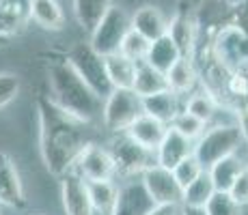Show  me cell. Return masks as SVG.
Segmentation results:
<instances>
[{
	"label": "cell",
	"mask_w": 248,
	"mask_h": 215,
	"mask_svg": "<svg viewBox=\"0 0 248 215\" xmlns=\"http://www.w3.org/2000/svg\"><path fill=\"white\" fill-rule=\"evenodd\" d=\"M216 192H218V189H216V185H214L212 176H209V172L205 170L192 185H188V187L184 189V202H181V207L205 209Z\"/></svg>",
	"instance_id": "4316f807"
},
{
	"label": "cell",
	"mask_w": 248,
	"mask_h": 215,
	"mask_svg": "<svg viewBox=\"0 0 248 215\" xmlns=\"http://www.w3.org/2000/svg\"><path fill=\"white\" fill-rule=\"evenodd\" d=\"M181 58H184V54H181V50L177 47V43H175L173 37L166 32L164 37L151 41L149 54H147L145 63H149L151 67H155V69L162 71V73H169V71L173 69V67L177 65Z\"/></svg>",
	"instance_id": "ac0fdd59"
},
{
	"label": "cell",
	"mask_w": 248,
	"mask_h": 215,
	"mask_svg": "<svg viewBox=\"0 0 248 215\" xmlns=\"http://www.w3.org/2000/svg\"><path fill=\"white\" fill-rule=\"evenodd\" d=\"M61 198H63L65 215H93L95 209L91 204L87 181L74 170L61 179Z\"/></svg>",
	"instance_id": "8fae6325"
},
{
	"label": "cell",
	"mask_w": 248,
	"mask_h": 215,
	"mask_svg": "<svg viewBox=\"0 0 248 215\" xmlns=\"http://www.w3.org/2000/svg\"><path fill=\"white\" fill-rule=\"evenodd\" d=\"M149 47H151V41L145 39L140 32H136L134 28H132L125 35V39H123L119 54H123L125 58L134 60V63H145L147 54H149Z\"/></svg>",
	"instance_id": "f546056e"
},
{
	"label": "cell",
	"mask_w": 248,
	"mask_h": 215,
	"mask_svg": "<svg viewBox=\"0 0 248 215\" xmlns=\"http://www.w3.org/2000/svg\"><path fill=\"white\" fill-rule=\"evenodd\" d=\"M237 125L242 129V138H244V146L248 149V110L240 108L237 110Z\"/></svg>",
	"instance_id": "8d00e7d4"
},
{
	"label": "cell",
	"mask_w": 248,
	"mask_h": 215,
	"mask_svg": "<svg viewBox=\"0 0 248 215\" xmlns=\"http://www.w3.org/2000/svg\"><path fill=\"white\" fill-rule=\"evenodd\" d=\"M132 28H134L136 32H140L145 39L155 41L169 32V22H166V17L162 15L160 9L140 7L136 11V15L132 17Z\"/></svg>",
	"instance_id": "ffe728a7"
},
{
	"label": "cell",
	"mask_w": 248,
	"mask_h": 215,
	"mask_svg": "<svg viewBox=\"0 0 248 215\" xmlns=\"http://www.w3.org/2000/svg\"><path fill=\"white\" fill-rule=\"evenodd\" d=\"M32 20L46 30H61L63 28V9L56 0H31Z\"/></svg>",
	"instance_id": "f1b7e54d"
},
{
	"label": "cell",
	"mask_w": 248,
	"mask_h": 215,
	"mask_svg": "<svg viewBox=\"0 0 248 215\" xmlns=\"http://www.w3.org/2000/svg\"><path fill=\"white\" fill-rule=\"evenodd\" d=\"M173 129H177V131L181 133V136H186L188 140L197 142L199 138L205 133V129H207V123H203L201 118L192 116L190 112H186V110H181V112L177 114V118L173 121V125H170Z\"/></svg>",
	"instance_id": "4dcf8cb0"
},
{
	"label": "cell",
	"mask_w": 248,
	"mask_h": 215,
	"mask_svg": "<svg viewBox=\"0 0 248 215\" xmlns=\"http://www.w3.org/2000/svg\"><path fill=\"white\" fill-rule=\"evenodd\" d=\"M108 151L112 153L117 172H121V174H142L151 166L158 164L155 151H149L142 144H138L134 138H130L125 131L117 133L112 138Z\"/></svg>",
	"instance_id": "52a82bcc"
},
{
	"label": "cell",
	"mask_w": 248,
	"mask_h": 215,
	"mask_svg": "<svg viewBox=\"0 0 248 215\" xmlns=\"http://www.w3.org/2000/svg\"><path fill=\"white\" fill-rule=\"evenodd\" d=\"M244 166H246V159H242L240 153H237V155H229L225 159L216 161L207 172H209V176H212L218 192H229L231 185L235 183L237 174L244 170Z\"/></svg>",
	"instance_id": "7402d4cb"
},
{
	"label": "cell",
	"mask_w": 248,
	"mask_h": 215,
	"mask_svg": "<svg viewBox=\"0 0 248 215\" xmlns=\"http://www.w3.org/2000/svg\"><path fill=\"white\" fill-rule=\"evenodd\" d=\"M155 207L154 198L147 194L142 181H132L119 189V198L110 215H147Z\"/></svg>",
	"instance_id": "4fadbf2b"
},
{
	"label": "cell",
	"mask_w": 248,
	"mask_h": 215,
	"mask_svg": "<svg viewBox=\"0 0 248 215\" xmlns=\"http://www.w3.org/2000/svg\"><path fill=\"white\" fill-rule=\"evenodd\" d=\"M246 166H248V157H246Z\"/></svg>",
	"instance_id": "ab89813d"
},
{
	"label": "cell",
	"mask_w": 248,
	"mask_h": 215,
	"mask_svg": "<svg viewBox=\"0 0 248 215\" xmlns=\"http://www.w3.org/2000/svg\"><path fill=\"white\" fill-rule=\"evenodd\" d=\"M229 194H231V198L235 200V202L240 204L242 209L248 207V166H244V170L237 174L235 183L231 185Z\"/></svg>",
	"instance_id": "e575fe53"
},
{
	"label": "cell",
	"mask_w": 248,
	"mask_h": 215,
	"mask_svg": "<svg viewBox=\"0 0 248 215\" xmlns=\"http://www.w3.org/2000/svg\"><path fill=\"white\" fill-rule=\"evenodd\" d=\"M20 78L16 73H0V108L11 103L20 95Z\"/></svg>",
	"instance_id": "836d02e7"
},
{
	"label": "cell",
	"mask_w": 248,
	"mask_h": 215,
	"mask_svg": "<svg viewBox=\"0 0 248 215\" xmlns=\"http://www.w3.org/2000/svg\"><path fill=\"white\" fill-rule=\"evenodd\" d=\"M0 202L11 209L26 207V198H24L17 168L11 157L4 155V153H0Z\"/></svg>",
	"instance_id": "5bb4252c"
},
{
	"label": "cell",
	"mask_w": 248,
	"mask_h": 215,
	"mask_svg": "<svg viewBox=\"0 0 248 215\" xmlns=\"http://www.w3.org/2000/svg\"><path fill=\"white\" fill-rule=\"evenodd\" d=\"M142 110V97L136 95L134 88H114L106 99H104V110H102V121L106 129L114 133L127 131L130 125L136 121Z\"/></svg>",
	"instance_id": "5b68a950"
},
{
	"label": "cell",
	"mask_w": 248,
	"mask_h": 215,
	"mask_svg": "<svg viewBox=\"0 0 248 215\" xmlns=\"http://www.w3.org/2000/svg\"><path fill=\"white\" fill-rule=\"evenodd\" d=\"M67 60L99 99H106L114 90L106 71V58L97 54L91 43H76L69 50Z\"/></svg>",
	"instance_id": "277c9868"
},
{
	"label": "cell",
	"mask_w": 248,
	"mask_h": 215,
	"mask_svg": "<svg viewBox=\"0 0 248 215\" xmlns=\"http://www.w3.org/2000/svg\"><path fill=\"white\" fill-rule=\"evenodd\" d=\"M147 215H181V204H155Z\"/></svg>",
	"instance_id": "d590c367"
},
{
	"label": "cell",
	"mask_w": 248,
	"mask_h": 215,
	"mask_svg": "<svg viewBox=\"0 0 248 215\" xmlns=\"http://www.w3.org/2000/svg\"><path fill=\"white\" fill-rule=\"evenodd\" d=\"M199 28V39L205 37L207 45H212V41L216 39V35H220L225 28L235 24V2L229 0H203L199 4L197 13H194Z\"/></svg>",
	"instance_id": "ba28073f"
},
{
	"label": "cell",
	"mask_w": 248,
	"mask_h": 215,
	"mask_svg": "<svg viewBox=\"0 0 248 215\" xmlns=\"http://www.w3.org/2000/svg\"><path fill=\"white\" fill-rule=\"evenodd\" d=\"M74 172L82 176L84 181H112V176L117 174V164L108 149L89 142L76 159Z\"/></svg>",
	"instance_id": "9c48e42d"
},
{
	"label": "cell",
	"mask_w": 248,
	"mask_h": 215,
	"mask_svg": "<svg viewBox=\"0 0 248 215\" xmlns=\"http://www.w3.org/2000/svg\"><path fill=\"white\" fill-rule=\"evenodd\" d=\"M106 71L112 82V88H134L138 63L125 58L123 54L106 56Z\"/></svg>",
	"instance_id": "cb8c5ba5"
},
{
	"label": "cell",
	"mask_w": 248,
	"mask_h": 215,
	"mask_svg": "<svg viewBox=\"0 0 248 215\" xmlns=\"http://www.w3.org/2000/svg\"><path fill=\"white\" fill-rule=\"evenodd\" d=\"M207 215H242V207L231 198L229 192H216L205 207Z\"/></svg>",
	"instance_id": "d6a6232c"
},
{
	"label": "cell",
	"mask_w": 248,
	"mask_h": 215,
	"mask_svg": "<svg viewBox=\"0 0 248 215\" xmlns=\"http://www.w3.org/2000/svg\"><path fill=\"white\" fill-rule=\"evenodd\" d=\"M134 90H136V95H140V97L145 99V97H151V95H158L162 90H170V88H169L166 73L158 71L149 63H138Z\"/></svg>",
	"instance_id": "603a6c76"
},
{
	"label": "cell",
	"mask_w": 248,
	"mask_h": 215,
	"mask_svg": "<svg viewBox=\"0 0 248 215\" xmlns=\"http://www.w3.org/2000/svg\"><path fill=\"white\" fill-rule=\"evenodd\" d=\"M244 146L242 129L237 123H216L205 129V133L194 142V155L209 170L216 161L229 155H237Z\"/></svg>",
	"instance_id": "3957f363"
},
{
	"label": "cell",
	"mask_w": 248,
	"mask_h": 215,
	"mask_svg": "<svg viewBox=\"0 0 248 215\" xmlns=\"http://www.w3.org/2000/svg\"><path fill=\"white\" fill-rule=\"evenodd\" d=\"M169 35L173 37V41L177 43V47L186 58H194L199 47V28L194 15L179 11L169 24Z\"/></svg>",
	"instance_id": "2e32d148"
},
{
	"label": "cell",
	"mask_w": 248,
	"mask_h": 215,
	"mask_svg": "<svg viewBox=\"0 0 248 215\" xmlns=\"http://www.w3.org/2000/svg\"><path fill=\"white\" fill-rule=\"evenodd\" d=\"M222 108V103L218 101L216 97H214L209 90H197V93H192L188 97V101H186V106L184 110L186 112H190L192 116H197V118H201L203 123H212V118L218 114V110Z\"/></svg>",
	"instance_id": "83f0119b"
},
{
	"label": "cell",
	"mask_w": 248,
	"mask_h": 215,
	"mask_svg": "<svg viewBox=\"0 0 248 215\" xmlns=\"http://www.w3.org/2000/svg\"><path fill=\"white\" fill-rule=\"evenodd\" d=\"M32 20L31 0H0V37L4 41L26 30Z\"/></svg>",
	"instance_id": "7c38bea8"
},
{
	"label": "cell",
	"mask_w": 248,
	"mask_h": 215,
	"mask_svg": "<svg viewBox=\"0 0 248 215\" xmlns=\"http://www.w3.org/2000/svg\"><path fill=\"white\" fill-rule=\"evenodd\" d=\"M142 185L155 204H181L184 202V187L177 183L173 170L155 164L142 172Z\"/></svg>",
	"instance_id": "30bf717a"
},
{
	"label": "cell",
	"mask_w": 248,
	"mask_h": 215,
	"mask_svg": "<svg viewBox=\"0 0 248 215\" xmlns=\"http://www.w3.org/2000/svg\"><path fill=\"white\" fill-rule=\"evenodd\" d=\"M47 75H50L52 95L63 110L74 114L76 118L84 123H91L97 114H102V99L91 90V86L78 75V71L69 65L67 58L54 60L47 67Z\"/></svg>",
	"instance_id": "7a4b0ae2"
},
{
	"label": "cell",
	"mask_w": 248,
	"mask_h": 215,
	"mask_svg": "<svg viewBox=\"0 0 248 215\" xmlns=\"http://www.w3.org/2000/svg\"><path fill=\"white\" fill-rule=\"evenodd\" d=\"M110 7V0H74L76 20L89 32H93L97 28V24L104 20V15L108 13Z\"/></svg>",
	"instance_id": "d4e9b609"
},
{
	"label": "cell",
	"mask_w": 248,
	"mask_h": 215,
	"mask_svg": "<svg viewBox=\"0 0 248 215\" xmlns=\"http://www.w3.org/2000/svg\"><path fill=\"white\" fill-rule=\"evenodd\" d=\"M181 215H207L205 209H194V207H181Z\"/></svg>",
	"instance_id": "74e56055"
},
{
	"label": "cell",
	"mask_w": 248,
	"mask_h": 215,
	"mask_svg": "<svg viewBox=\"0 0 248 215\" xmlns=\"http://www.w3.org/2000/svg\"><path fill=\"white\" fill-rule=\"evenodd\" d=\"M199 69L194 58H181L173 69L166 73V80H169V88L177 95H188L194 90V86L199 82Z\"/></svg>",
	"instance_id": "44dd1931"
},
{
	"label": "cell",
	"mask_w": 248,
	"mask_h": 215,
	"mask_svg": "<svg viewBox=\"0 0 248 215\" xmlns=\"http://www.w3.org/2000/svg\"><path fill=\"white\" fill-rule=\"evenodd\" d=\"M142 110L145 114L158 118V121L166 123V125H173V121L177 118V114L181 112L179 108V95L173 90H162L158 95H151V97L142 99Z\"/></svg>",
	"instance_id": "d6986e66"
},
{
	"label": "cell",
	"mask_w": 248,
	"mask_h": 215,
	"mask_svg": "<svg viewBox=\"0 0 248 215\" xmlns=\"http://www.w3.org/2000/svg\"><path fill=\"white\" fill-rule=\"evenodd\" d=\"M166 131H169V125H166V123L149 116V114H140L125 133L130 138H134L138 144H142L145 149L158 151V146L162 144V140H164Z\"/></svg>",
	"instance_id": "e0dca14e"
},
{
	"label": "cell",
	"mask_w": 248,
	"mask_h": 215,
	"mask_svg": "<svg viewBox=\"0 0 248 215\" xmlns=\"http://www.w3.org/2000/svg\"><path fill=\"white\" fill-rule=\"evenodd\" d=\"M37 114H39V151L44 164L50 174L63 179L67 172L74 170L76 159L89 144L84 133L87 123L63 110L47 95L37 97Z\"/></svg>",
	"instance_id": "6da1fadb"
},
{
	"label": "cell",
	"mask_w": 248,
	"mask_h": 215,
	"mask_svg": "<svg viewBox=\"0 0 248 215\" xmlns=\"http://www.w3.org/2000/svg\"><path fill=\"white\" fill-rule=\"evenodd\" d=\"M194 155V142L188 140L186 136H181L177 129L169 127L164 140L155 151V157H158V164L164 166V168L173 170L177 164L186 159V157Z\"/></svg>",
	"instance_id": "9a60e30c"
},
{
	"label": "cell",
	"mask_w": 248,
	"mask_h": 215,
	"mask_svg": "<svg viewBox=\"0 0 248 215\" xmlns=\"http://www.w3.org/2000/svg\"><path fill=\"white\" fill-rule=\"evenodd\" d=\"M205 172V166L201 164V161L197 159V155H190V157H186L181 164H177L173 168V174H175V179H177V183L181 185V187H188V185H192L194 181L199 179Z\"/></svg>",
	"instance_id": "1f68e13d"
},
{
	"label": "cell",
	"mask_w": 248,
	"mask_h": 215,
	"mask_svg": "<svg viewBox=\"0 0 248 215\" xmlns=\"http://www.w3.org/2000/svg\"><path fill=\"white\" fill-rule=\"evenodd\" d=\"M91 204L97 213L110 215L119 198V189L112 181H87Z\"/></svg>",
	"instance_id": "484cf974"
},
{
	"label": "cell",
	"mask_w": 248,
	"mask_h": 215,
	"mask_svg": "<svg viewBox=\"0 0 248 215\" xmlns=\"http://www.w3.org/2000/svg\"><path fill=\"white\" fill-rule=\"evenodd\" d=\"M2 43H4V39H2V37H0V45H2Z\"/></svg>",
	"instance_id": "f35d334b"
},
{
	"label": "cell",
	"mask_w": 248,
	"mask_h": 215,
	"mask_svg": "<svg viewBox=\"0 0 248 215\" xmlns=\"http://www.w3.org/2000/svg\"><path fill=\"white\" fill-rule=\"evenodd\" d=\"M132 30V20L127 17V13L119 7H110L108 13L104 15V20L97 24L93 32H91V45L97 54H102L104 58L112 54H119L121 43L125 39V35Z\"/></svg>",
	"instance_id": "8992f818"
}]
</instances>
